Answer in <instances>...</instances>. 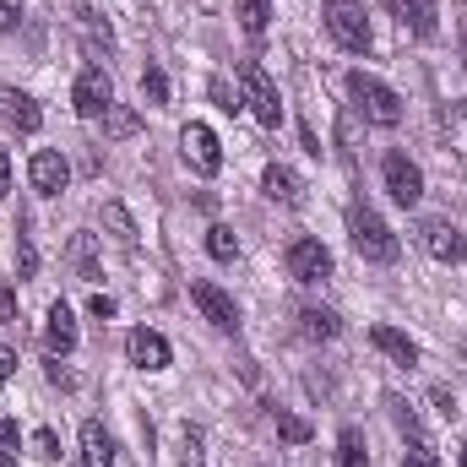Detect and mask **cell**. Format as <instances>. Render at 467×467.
Segmentation results:
<instances>
[{
    "label": "cell",
    "mask_w": 467,
    "mask_h": 467,
    "mask_svg": "<svg viewBox=\"0 0 467 467\" xmlns=\"http://www.w3.org/2000/svg\"><path fill=\"white\" fill-rule=\"evenodd\" d=\"M348 99L369 125H397V119H402V99H397L380 77H369V71H353L348 77Z\"/></svg>",
    "instance_id": "cell-1"
},
{
    "label": "cell",
    "mask_w": 467,
    "mask_h": 467,
    "mask_svg": "<svg viewBox=\"0 0 467 467\" xmlns=\"http://www.w3.org/2000/svg\"><path fill=\"white\" fill-rule=\"evenodd\" d=\"M348 234H353V250L364 255V261H397L402 255V244H397V234L386 229V218L380 213H369V207H353L348 213Z\"/></svg>",
    "instance_id": "cell-2"
},
{
    "label": "cell",
    "mask_w": 467,
    "mask_h": 467,
    "mask_svg": "<svg viewBox=\"0 0 467 467\" xmlns=\"http://www.w3.org/2000/svg\"><path fill=\"white\" fill-rule=\"evenodd\" d=\"M327 33H332L348 55H369V44H375L369 11H364L358 0H332V5H327Z\"/></svg>",
    "instance_id": "cell-3"
},
{
    "label": "cell",
    "mask_w": 467,
    "mask_h": 467,
    "mask_svg": "<svg viewBox=\"0 0 467 467\" xmlns=\"http://www.w3.org/2000/svg\"><path fill=\"white\" fill-rule=\"evenodd\" d=\"M239 88H244V104H250V115L261 119V125H277L283 119V99H277V82L255 66V60H244L239 66Z\"/></svg>",
    "instance_id": "cell-4"
},
{
    "label": "cell",
    "mask_w": 467,
    "mask_h": 467,
    "mask_svg": "<svg viewBox=\"0 0 467 467\" xmlns=\"http://www.w3.org/2000/svg\"><path fill=\"white\" fill-rule=\"evenodd\" d=\"M71 109L82 119H99L115 109V82L104 77V66H82V77H77V88H71Z\"/></svg>",
    "instance_id": "cell-5"
},
{
    "label": "cell",
    "mask_w": 467,
    "mask_h": 467,
    "mask_svg": "<svg viewBox=\"0 0 467 467\" xmlns=\"http://www.w3.org/2000/svg\"><path fill=\"white\" fill-rule=\"evenodd\" d=\"M180 152H185V163H191L196 174H218V169H223V147H218L213 125H202V119H191V125L180 130Z\"/></svg>",
    "instance_id": "cell-6"
},
{
    "label": "cell",
    "mask_w": 467,
    "mask_h": 467,
    "mask_svg": "<svg viewBox=\"0 0 467 467\" xmlns=\"http://www.w3.org/2000/svg\"><path fill=\"white\" fill-rule=\"evenodd\" d=\"M380 180H386V191H391V202H397V207H413V202L424 196V174H419V163H413L408 152H386Z\"/></svg>",
    "instance_id": "cell-7"
},
{
    "label": "cell",
    "mask_w": 467,
    "mask_h": 467,
    "mask_svg": "<svg viewBox=\"0 0 467 467\" xmlns=\"http://www.w3.org/2000/svg\"><path fill=\"white\" fill-rule=\"evenodd\" d=\"M283 266H288L294 283H321V277H332V250L321 239H294L288 255H283Z\"/></svg>",
    "instance_id": "cell-8"
},
{
    "label": "cell",
    "mask_w": 467,
    "mask_h": 467,
    "mask_svg": "<svg viewBox=\"0 0 467 467\" xmlns=\"http://www.w3.org/2000/svg\"><path fill=\"white\" fill-rule=\"evenodd\" d=\"M125 353H130V364H136V369H147V375L169 369V358H174L169 337H163V332H152V327H136V332L125 337Z\"/></svg>",
    "instance_id": "cell-9"
},
{
    "label": "cell",
    "mask_w": 467,
    "mask_h": 467,
    "mask_svg": "<svg viewBox=\"0 0 467 467\" xmlns=\"http://www.w3.org/2000/svg\"><path fill=\"white\" fill-rule=\"evenodd\" d=\"M27 180H33V191L38 196H60L66 185H71V163L60 158V152H33V163H27Z\"/></svg>",
    "instance_id": "cell-10"
},
{
    "label": "cell",
    "mask_w": 467,
    "mask_h": 467,
    "mask_svg": "<svg viewBox=\"0 0 467 467\" xmlns=\"http://www.w3.org/2000/svg\"><path fill=\"white\" fill-rule=\"evenodd\" d=\"M191 299H196V310H202L218 332H239V305H234L218 283H196V288H191Z\"/></svg>",
    "instance_id": "cell-11"
},
{
    "label": "cell",
    "mask_w": 467,
    "mask_h": 467,
    "mask_svg": "<svg viewBox=\"0 0 467 467\" xmlns=\"http://www.w3.org/2000/svg\"><path fill=\"white\" fill-rule=\"evenodd\" d=\"M424 250H430L435 261L457 266V261L467 255V239H462V229H457V223H446V218H430V223H424Z\"/></svg>",
    "instance_id": "cell-12"
},
{
    "label": "cell",
    "mask_w": 467,
    "mask_h": 467,
    "mask_svg": "<svg viewBox=\"0 0 467 467\" xmlns=\"http://www.w3.org/2000/svg\"><path fill=\"white\" fill-rule=\"evenodd\" d=\"M391 5V16L413 33V38H435V27H441V5L435 0H386Z\"/></svg>",
    "instance_id": "cell-13"
},
{
    "label": "cell",
    "mask_w": 467,
    "mask_h": 467,
    "mask_svg": "<svg viewBox=\"0 0 467 467\" xmlns=\"http://www.w3.org/2000/svg\"><path fill=\"white\" fill-rule=\"evenodd\" d=\"M0 119L11 125V130H22V136H33L44 115H38V104L27 99V93H16V88H0Z\"/></svg>",
    "instance_id": "cell-14"
},
{
    "label": "cell",
    "mask_w": 467,
    "mask_h": 467,
    "mask_svg": "<svg viewBox=\"0 0 467 467\" xmlns=\"http://www.w3.org/2000/svg\"><path fill=\"white\" fill-rule=\"evenodd\" d=\"M261 191H266V202H277V207H299V202H305L299 174H294V169H283V163H272V169L261 174Z\"/></svg>",
    "instance_id": "cell-15"
},
{
    "label": "cell",
    "mask_w": 467,
    "mask_h": 467,
    "mask_svg": "<svg viewBox=\"0 0 467 467\" xmlns=\"http://www.w3.org/2000/svg\"><path fill=\"white\" fill-rule=\"evenodd\" d=\"M77 33H82L88 55H109V49H115V27H109L93 5H77Z\"/></svg>",
    "instance_id": "cell-16"
},
{
    "label": "cell",
    "mask_w": 467,
    "mask_h": 467,
    "mask_svg": "<svg viewBox=\"0 0 467 467\" xmlns=\"http://www.w3.org/2000/svg\"><path fill=\"white\" fill-rule=\"evenodd\" d=\"M44 343H49V353H71L77 348V321H71V310L55 299L49 305V316H44Z\"/></svg>",
    "instance_id": "cell-17"
},
{
    "label": "cell",
    "mask_w": 467,
    "mask_h": 467,
    "mask_svg": "<svg viewBox=\"0 0 467 467\" xmlns=\"http://www.w3.org/2000/svg\"><path fill=\"white\" fill-rule=\"evenodd\" d=\"M337 332H343L337 310H327V305H305V310H299V337H310V343H332Z\"/></svg>",
    "instance_id": "cell-18"
},
{
    "label": "cell",
    "mask_w": 467,
    "mask_h": 467,
    "mask_svg": "<svg viewBox=\"0 0 467 467\" xmlns=\"http://www.w3.org/2000/svg\"><path fill=\"white\" fill-rule=\"evenodd\" d=\"M369 343H375V348L386 353V358H397V364H408V369L419 364V343H413L408 332H397V327H375V332H369Z\"/></svg>",
    "instance_id": "cell-19"
},
{
    "label": "cell",
    "mask_w": 467,
    "mask_h": 467,
    "mask_svg": "<svg viewBox=\"0 0 467 467\" xmlns=\"http://www.w3.org/2000/svg\"><path fill=\"white\" fill-rule=\"evenodd\" d=\"M71 266H77L82 283H99V277H104V266H99V239H93V234H71Z\"/></svg>",
    "instance_id": "cell-20"
},
{
    "label": "cell",
    "mask_w": 467,
    "mask_h": 467,
    "mask_svg": "<svg viewBox=\"0 0 467 467\" xmlns=\"http://www.w3.org/2000/svg\"><path fill=\"white\" fill-rule=\"evenodd\" d=\"M82 467H115V441L104 424H82Z\"/></svg>",
    "instance_id": "cell-21"
},
{
    "label": "cell",
    "mask_w": 467,
    "mask_h": 467,
    "mask_svg": "<svg viewBox=\"0 0 467 467\" xmlns=\"http://www.w3.org/2000/svg\"><path fill=\"white\" fill-rule=\"evenodd\" d=\"M266 16H272V0H239V27L244 33H266Z\"/></svg>",
    "instance_id": "cell-22"
},
{
    "label": "cell",
    "mask_w": 467,
    "mask_h": 467,
    "mask_svg": "<svg viewBox=\"0 0 467 467\" xmlns=\"http://www.w3.org/2000/svg\"><path fill=\"white\" fill-rule=\"evenodd\" d=\"M207 255H213V261H234V255H239L234 229H223V223H218V229H207Z\"/></svg>",
    "instance_id": "cell-23"
},
{
    "label": "cell",
    "mask_w": 467,
    "mask_h": 467,
    "mask_svg": "<svg viewBox=\"0 0 467 467\" xmlns=\"http://www.w3.org/2000/svg\"><path fill=\"white\" fill-rule=\"evenodd\" d=\"M364 435L358 430H343V441H337V467H364Z\"/></svg>",
    "instance_id": "cell-24"
},
{
    "label": "cell",
    "mask_w": 467,
    "mask_h": 467,
    "mask_svg": "<svg viewBox=\"0 0 467 467\" xmlns=\"http://www.w3.org/2000/svg\"><path fill=\"white\" fill-rule=\"evenodd\" d=\"M104 223L115 229V239H119V244H136V223H130V213H125L119 202H109V207H104Z\"/></svg>",
    "instance_id": "cell-25"
},
{
    "label": "cell",
    "mask_w": 467,
    "mask_h": 467,
    "mask_svg": "<svg viewBox=\"0 0 467 467\" xmlns=\"http://www.w3.org/2000/svg\"><path fill=\"white\" fill-rule=\"evenodd\" d=\"M141 99H147V104H169V77H163L158 66L141 71Z\"/></svg>",
    "instance_id": "cell-26"
},
{
    "label": "cell",
    "mask_w": 467,
    "mask_h": 467,
    "mask_svg": "<svg viewBox=\"0 0 467 467\" xmlns=\"http://www.w3.org/2000/svg\"><path fill=\"white\" fill-rule=\"evenodd\" d=\"M277 435H283L288 446H305V441H310V424H305L299 413H277Z\"/></svg>",
    "instance_id": "cell-27"
},
{
    "label": "cell",
    "mask_w": 467,
    "mask_h": 467,
    "mask_svg": "<svg viewBox=\"0 0 467 467\" xmlns=\"http://www.w3.org/2000/svg\"><path fill=\"white\" fill-rule=\"evenodd\" d=\"M33 457L55 462V457H60V435H55V430H38V435H33Z\"/></svg>",
    "instance_id": "cell-28"
},
{
    "label": "cell",
    "mask_w": 467,
    "mask_h": 467,
    "mask_svg": "<svg viewBox=\"0 0 467 467\" xmlns=\"http://www.w3.org/2000/svg\"><path fill=\"white\" fill-rule=\"evenodd\" d=\"M402 467H441V457H435V451L424 446V435H419V441L408 446V457H402Z\"/></svg>",
    "instance_id": "cell-29"
},
{
    "label": "cell",
    "mask_w": 467,
    "mask_h": 467,
    "mask_svg": "<svg viewBox=\"0 0 467 467\" xmlns=\"http://www.w3.org/2000/svg\"><path fill=\"white\" fill-rule=\"evenodd\" d=\"M22 22V0H0V33H11Z\"/></svg>",
    "instance_id": "cell-30"
},
{
    "label": "cell",
    "mask_w": 467,
    "mask_h": 467,
    "mask_svg": "<svg viewBox=\"0 0 467 467\" xmlns=\"http://www.w3.org/2000/svg\"><path fill=\"white\" fill-rule=\"evenodd\" d=\"M88 310H93L99 321H109V316H115V299H109V294H93V305H88Z\"/></svg>",
    "instance_id": "cell-31"
},
{
    "label": "cell",
    "mask_w": 467,
    "mask_h": 467,
    "mask_svg": "<svg viewBox=\"0 0 467 467\" xmlns=\"http://www.w3.org/2000/svg\"><path fill=\"white\" fill-rule=\"evenodd\" d=\"M16 266H22V277H33V266H38V255H33V244H22V250H16Z\"/></svg>",
    "instance_id": "cell-32"
},
{
    "label": "cell",
    "mask_w": 467,
    "mask_h": 467,
    "mask_svg": "<svg viewBox=\"0 0 467 467\" xmlns=\"http://www.w3.org/2000/svg\"><path fill=\"white\" fill-rule=\"evenodd\" d=\"M430 397H435V408H441V413H446V419H451V413H457V402H451V391H446V386H435V391H430Z\"/></svg>",
    "instance_id": "cell-33"
},
{
    "label": "cell",
    "mask_w": 467,
    "mask_h": 467,
    "mask_svg": "<svg viewBox=\"0 0 467 467\" xmlns=\"http://www.w3.org/2000/svg\"><path fill=\"white\" fill-rule=\"evenodd\" d=\"M0 451H16V424L11 419H0Z\"/></svg>",
    "instance_id": "cell-34"
},
{
    "label": "cell",
    "mask_w": 467,
    "mask_h": 467,
    "mask_svg": "<svg viewBox=\"0 0 467 467\" xmlns=\"http://www.w3.org/2000/svg\"><path fill=\"white\" fill-rule=\"evenodd\" d=\"M213 99H218V109H229V115L239 109V104H234V93L223 88V82H213Z\"/></svg>",
    "instance_id": "cell-35"
},
{
    "label": "cell",
    "mask_w": 467,
    "mask_h": 467,
    "mask_svg": "<svg viewBox=\"0 0 467 467\" xmlns=\"http://www.w3.org/2000/svg\"><path fill=\"white\" fill-rule=\"evenodd\" d=\"M11 375H16V353L0 348V380H11Z\"/></svg>",
    "instance_id": "cell-36"
},
{
    "label": "cell",
    "mask_w": 467,
    "mask_h": 467,
    "mask_svg": "<svg viewBox=\"0 0 467 467\" xmlns=\"http://www.w3.org/2000/svg\"><path fill=\"white\" fill-rule=\"evenodd\" d=\"M11 191V158H5V147H0V196Z\"/></svg>",
    "instance_id": "cell-37"
},
{
    "label": "cell",
    "mask_w": 467,
    "mask_h": 467,
    "mask_svg": "<svg viewBox=\"0 0 467 467\" xmlns=\"http://www.w3.org/2000/svg\"><path fill=\"white\" fill-rule=\"evenodd\" d=\"M0 467H16V457H11V451H0Z\"/></svg>",
    "instance_id": "cell-38"
},
{
    "label": "cell",
    "mask_w": 467,
    "mask_h": 467,
    "mask_svg": "<svg viewBox=\"0 0 467 467\" xmlns=\"http://www.w3.org/2000/svg\"><path fill=\"white\" fill-rule=\"evenodd\" d=\"M462 119H467V99H462Z\"/></svg>",
    "instance_id": "cell-39"
},
{
    "label": "cell",
    "mask_w": 467,
    "mask_h": 467,
    "mask_svg": "<svg viewBox=\"0 0 467 467\" xmlns=\"http://www.w3.org/2000/svg\"><path fill=\"white\" fill-rule=\"evenodd\" d=\"M462 467H467V446H462Z\"/></svg>",
    "instance_id": "cell-40"
}]
</instances>
